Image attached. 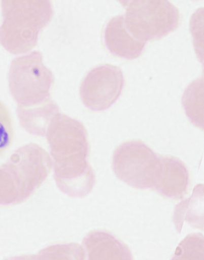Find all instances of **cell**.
Masks as SVG:
<instances>
[{"label": "cell", "mask_w": 204, "mask_h": 260, "mask_svg": "<svg viewBox=\"0 0 204 260\" xmlns=\"http://www.w3.org/2000/svg\"><path fill=\"white\" fill-rule=\"evenodd\" d=\"M46 136L59 189L72 198L89 195L96 176L89 162L90 147L84 124L59 112L49 123Z\"/></svg>", "instance_id": "cell-1"}, {"label": "cell", "mask_w": 204, "mask_h": 260, "mask_svg": "<svg viewBox=\"0 0 204 260\" xmlns=\"http://www.w3.org/2000/svg\"><path fill=\"white\" fill-rule=\"evenodd\" d=\"M182 104L190 122L203 130V78L193 81L186 88Z\"/></svg>", "instance_id": "cell-12"}, {"label": "cell", "mask_w": 204, "mask_h": 260, "mask_svg": "<svg viewBox=\"0 0 204 260\" xmlns=\"http://www.w3.org/2000/svg\"><path fill=\"white\" fill-rule=\"evenodd\" d=\"M52 167L51 157L37 144L18 148L0 166V206L27 201L46 180Z\"/></svg>", "instance_id": "cell-2"}, {"label": "cell", "mask_w": 204, "mask_h": 260, "mask_svg": "<svg viewBox=\"0 0 204 260\" xmlns=\"http://www.w3.org/2000/svg\"><path fill=\"white\" fill-rule=\"evenodd\" d=\"M173 259H203V236L190 234L176 248Z\"/></svg>", "instance_id": "cell-14"}, {"label": "cell", "mask_w": 204, "mask_h": 260, "mask_svg": "<svg viewBox=\"0 0 204 260\" xmlns=\"http://www.w3.org/2000/svg\"><path fill=\"white\" fill-rule=\"evenodd\" d=\"M14 129L12 114L0 99V156L6 152L13 141Z\"/></svg>", "instance_id": "cell-15"}, {"label": "cell", "mask_w": 204, "mask_h": 260, "mask_svg": "<svg viewBox=\"0 0 204 260\" xmlns=\"http://www.w3.org/2000/svg\"><path fill=\"white\" fill-rule=\"evenodd\" d=\"M161 177L154 189L174 200L183 198L190 183V174L184 163L174 157H162Z\"/></svg>", "instance_id": "cell-9"}, {"label": "cell", "mask_w": 204, "mask_h": 260, "mask_svg": "<svg viewBox=\"0 0 204 260\" xmlns=\"http://www.w3.org/2000/svg\"><path fill=\"white\" fill-rule=\"evenodd\" d=\"M0 44L11 54L26 53L37 45L54 15L50 1H2Z\"/></svg>", "instance_id": "cell-3"}, {"label": "cell", "mask_w": 204, "mask_h": 260, "mask_svg": "<svg viewBox=\"0 0 204 260\" xmlns=\"http://www.w3.org/2000/svg\"><path fill=\"white\" fill-rule=\"evenodd\" d=\"M203 191V185L196 186L194 190V192L191 198V206L189 207L187 199L176 207L174 213V221L176 228L181 233L183 228L184 221H187L192 226L195 225H202L199 220L203 223V199L200 202L198 201L203 197L201 195L200 198H197L199 193Z\"/></svg>", "instance_id": "cell-13"}, {"label": "cell", "mask_w": 204, "mask_h": 260, "mask_svg": "<svg viewBox=\"0 0 204 260\" xmlns=\"http://www.w3.org/2000/svg\"><path fill=\"white\" fill-rule=\"evenodd\" d=\"M83 245L89 259H133L124 242L106 231H93L84 238Z\"/></svg>", "instance_id": "cell-10"}, {"label": "cell", "mask_w": 204, "mask_h": 260, "mask_svg": "<svg viewBox=\"0 0 204 260\" xmlns=\"http://www.w3.org/2000/svg\"><path fill=\"white\" fill-rule=\"evenodd\" d=\"M126 29L137 40L146 43L161 40L178 28L179 9L167 1H132L121 3Z\"/></svg>", "instance_id": "cell-6"}, {"label": "cell", "mask_w": 204, "mask_h": 260, "mask_svg": "<svg viewBox=\"0 0 204 260\" xmlns=\"http://www.w3.org/2000/svg\"><path fill=\"white\" fill-rule=\"evenodd\" d=\"M59 112L58 105L53 101L41 106L16 109L21 126L29 134L41 137L46 136L49 123Z\"/></svg>", "instance_id": "cell-11"}, {"label": "cell", "mask_w": 204, "mask_h": 260, "mask_svg": "<svg viewBox=\"0 0 204 260\" xmlns=\"http://www.w3.org/2000/svg\"><path fill=\"white\" fill-rule=\"evenodd\" d=\"M8 82L11 95L19 107H37L52 101L54 77L44 64L40 51L15 58L10 64Z\"/></svg>", "instance_id": "cell-4"}, {"label": "cell", "mask_w": 204, "mask_h": 260, "mask_svg": "<svg viewBox=\"0 0 204 260\" xmlns=\"http://www.w3.org/2000/svg\"><path fill=\"white\" fill-rule=\"evenodd\" d=\"M124 76L117 66H97L82 80L80 95L85 106L92 112L106 111L117 102L124 90Z\"/></svg>", "instance_id": "cell-7"}, {"label": "cell", "mask_w": 204, "mask_h": 260, "mask_svg": "<svg viewBox=\"0 0 204 260\" xmlns=\"http://www.w3.org/2000/svg\"><path fill=\"white\" fill-rule=\"evenodd\" d=\"M112 168L116 176L140 190L154 189L161 177L162 157L139 140L124 142L115 149Z\"/></svg>", "instance_id": "cell-5"}, {"label": "cell", "mask_w": 204, "mask_h": 260, "mask_svg": "<svg viewBox=\"0 0 204 260\" xmlns=\"http://www.w3.org/2000/svg\"><path fill=\"white\" fill-rule=\"evenodd\" d=\"M105 46L114 56L128 60L140 57L144 52L146 43L137 40L126 29L123 15L115 16L105 27Z\"/></svg>", "instance_id": "cell-8"}]
</instances>
